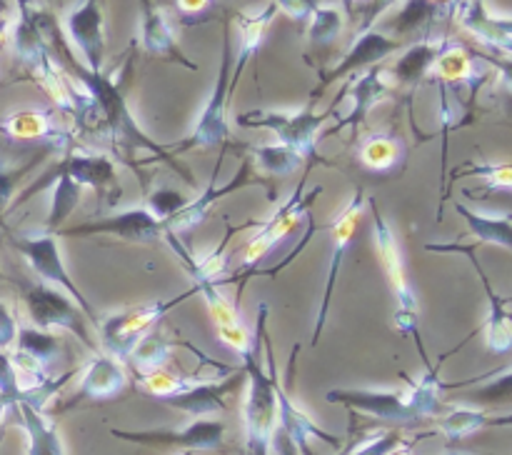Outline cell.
<instances>
[{
  "instance_id": "cell-14",
  "label": "cell",
  "mask_w": 512,
  "mask_h": 455,
  "mask_svg": "<svg viewBox=\"0 0 512 455\" xmlns=\"http://www.w3.org/2000/svg\"><path fill=\"white\" fill-rule=\"evenodd\" d=\"M243 380L245 375L238 373L233 378H225L223 383H213V380H208V383H185L178 393H170L160 400L170 408L183 410V413L195 415V418H205V415L225 410V398L235 393V388L243 385Z\"/></svg>"
},
{
  "instance_id": "cell-32",
  "label": "cell",
  "mask_w": 512,
  "mask_h": 455,
  "mask_svg": "<svg viewBox=\"0 0 512 455\" xmlns=\"http://www.w3.org/2000/svg\"><path fill=\"white\" fill-rule=\"evenodd\" d=\"M313 23H310V40L315 45H328L333 43L335 38L343 30V13L338 8H318L313 15Z\"/></svg>"
},
{
  "instance_id": "cell-9",
  "label": "cell",
  "mask_w": 512,
  "mask_h": 455,
  "mask_svg": "<svg viewBox=\"0 0 512 455\" xmlns=\"http://www.w3.org/2000/svg\"><path fill=\"white\" fill-rule=\"evenodd\" d=\"M230 25L225 23L223 30V63H220L218 83H215L213 98L205 105L203 115H200L198 125H195L193 135L185 140V148H215L223 145L228 138V120H225V105H228L230 95Z\"/></svg>"
},
{
  "instance_id": "cell-24",
  "label": "cell",
  "mask_w": 512,
  "mask_h": 455,
  "mask_svg": "<svg viewBox=\"0 0 512 455\" xmlns=\"http://www.w3.org/2000/svg\"><path fill=\"white\" fill-rule=\"evenodd\" d=\"M463 23L465 28L473 30L475 35H480V38L488 40V43L498 45L500 50H510V38H512L510 20L490 18L483 0H470V3L465 5Z\"/></svg>"
},
{
  "instance_id": "cell-21",
  "label": "cell",
  "mask_w": 512,
  "mask_h": 455,
  "mask_svg": "<svg viewBox=\"0 0 512 455\" xmlns=\"http://www.w3.org/2000/svg\"><path fill=\"white\" fill-rule=\"evenodd\" d=\"M143 3V45L150 55H158V58H168L173 63L185 65L190 70H198V65L193 60L185 58L180 53L178 43L173 38V30H170L165 15L155 8L150 0H140Z\"/></svg>"
},
{
  "instance_id": "cell-13",
  "label": "cell",
  "mask_w": 512,
  "mask_h": 455,
  "mask_svg": "<svg viewBox=\"0 0 512 455\" xmlns=\"http://www.w3.org/2000/svg\"><path fill=\"white\" fill-rule=\"evenodd\" d=\"M68 35L83 53L88 70L103 73L105 58V0H83L65 18Z\"/></svg>"
},
{
  "instance_id": "cell-31",
  "label": "cell",
  "mask_w": 512,
  "mask_h": 455,
  "mask_svg": "<svg viewBox=\"0 0 512 455\" xmlns=\"http://www.w3.org/2000/svg\"><path fill=\"white\" fill-rule=\"evenodd\" d=\"M253 160L260 170L283 178V175L295 173L305 163V155L295 153L285 145H263V148L253 150Z\"/></svg>"
},
{
  "instance_id": "cell-11",
  "label": "cell",
  "mask_w": 512,
  "mask_h": 455,
  "mask_svg": "<svg viewBox=\"0 0 512 455\" xmlns=\"http://www.w3.org/2000/svg\"><path fill=\"white\" fill-rule=\"evenodd\" d=\"M365 208V195L363 190L355 193V198L350 200L348 205L343 208V213L333 220L330 225V243H333V258H330V268H328V278H325V293H323V303H320V313H318V323H315V335H313V345L320 340V333L325 330V318H328L330 310V298H333L335 283H338L340 268H343V258L348 253V245L353 243L355 230H358L360 215H363Z\"/></svg>"
},
{
  "instance_id": "cell-6",
  "label": "cell",
  "mask_w": 512,
  "mask_h": 455,
  "mask_svg": "<svg viewBox=\"0 0 512 455\" xmlns=\"http://www.w3.org/2000/svg\"><path fill=\"white\" fill-rule=\"evenodd\" d=\"M73 70L78 73V78L85 83L88 93L93 95L95 105H98L100 113L105 115V120H108V125L115 130V133H120L123 138H128L133 145H145L148 150L158 153V158H168L170 163H173V158H170V155L165 153L158 143H153V140H150L148 135L138 128V125H135L133 115H130L128 105H125L123 93H120L118 85H115L108 75L93 73V70H83V68H78L75 63H73Z\"/></svg>"
},
{
  "instance_id": "cell-20",
  "label": "cell",
  "mask_w": 512,
  "mask_h": 455,
  "mask_svg": "<svg viewBox=\"0 0 512 455\" xmlns=\"http://www.w3.org/2000/svg\"><path fill=\"white\" fill-rule=\"evenodd\" d=\"M13 410H18V420L28 435V455H65L58 428L43 410L30 405L28 400H18Z\"/></svg>"
},
{
  "instance_id": "cell-42",
  "label": "cell",
  "mask_w": 512,
  "mask_h": 455,
  "mask_svg": "<svg viewBox=\"0 0 512 455\" xmlns=\"http://www.w3.org/2000/svg\"><path fill=\"white\" fill-rule=\"evenodd\" d=\"M0 280H8V275H5L3 270H0Z\"/></svg>"
},
{
  "instance_id": "cell-5",
  "label": "cell",
  "mask_w": 512,
  "mask_h": 455,
  "mask_svg": "<svg viewBox=\"0 0 512 455\" xmlns=\"http://www.w3.org/2000/svg\"><path fill=\"white\" fill-rule=\"evenodd\" d=\"M198 293V288H190L188 293L178 295V298L168 300V303H155L145 305V308L138 310H123V313H115L110 318H105L103 323L98 325L100 340H103V348L108 350L110 358L115 360H128L133 345L143 338L148 330H153V325L168 313L170 308H175L178 303H183L185 298Z\"/></svg>"
},
{
  "instance_id": "cell-38",
  "label": "cell",
  "mask_w": 512,
  "mask_h": 455,
  "mask_svg": "<svg viewBox=\"0 0 512 455\" xmlns=\"http://www.w3.org/2000/svg\"><path fill=\"white\" fill-rule=\"evenodd\" d=\"M15 335H18V323H15V315L10 313V308L5 303H0V353H8L15 343Z\"/></svg>"
},
{
  "instance_id": "cell-33",
  "label": "cell",
  "mask_w": 512,
  "mask_h": 455,
  "mask_svg": "<svg viewBox=\"0 0 512 455\" xmlns=\"http://www.w3.org/2000/svg\"><path fill=\"white\" fill-rule=\"evenodd\" d=\"M435 10H438V3H433V0H408V5L400 10V15L395 18V23H393L395 33L405 35V33H413V30L423 28V25L433 18Z\"/></svg>"
},
{
  "instance_id": "cell-25",
  "label": "cell",
  "mask_w": 512,
  "mask_h": 455,
  "mask_svg": "<svg viewBox=\"0 0 512 455\" xmlns=\"http://www.w3.org/2000/svg\"><path fill=\"white\" fill-rule=\"evenodd\" d=\"M173 358V343L165 338L160 330H148L138 343L130 350L128 360L140 370L143 375L155 373V370H163L165 365Z\"/></svg>"
},
{
  "instance_id": "cell-1",
  "label": "cell",
  "mask_w": 512,
  "mask_h": 455,
  "mask_svg": "<svg viewBox=\"0 0 512 455\" xmlns=\"http://www.w3.org/2000/svg\"><path fill=\"white\" fill-rule=\"evenodd\" d=\"M265 340V353H268L270 373H265L260 365L258 355H255V340L245 350H240V358L245 363V373H248V395H245V448L248 455H270L273 448V433L278 425V395H275V360L273 350H270L268 335Z\"/></svg>"
},
{
  "instance_id": "cell-23",
  "label": "cell",
  "mask_w": 512,
  "mask_h": 455,
  "mask_svg": "<svg viewBox=\"0 0 512 455\" xmlns=\"http://www.w3.org/2000/svg\"><path fill=\"white\" fill-rule=\"evenodd\" d=\"M428 250H435V253H443V250H455V253H465L473 258V253H470L465 245H438V243H430L425 245ZM475 268H478L480 278H483L485 283V290H488V298H490V305H493V313H490V323H488V345L490 350H495V353H508L510 345H512V330H510V315H508V300H500L498 295L493 293V288L488 285V278H485L483 268H480L478 260L473 258Z\"/></svg>"
},
{
  "instance_id": "cell-17",
  "label": "cell",
  "mask_w": 512,
  "mask_h": 455,
  "mask_svg": "<svg viewBox=\"0 0 512 455\" xmlns=\"http://www.w3.org/2000/svg\"><path fill=\"white\" fill-rule=\"evenodd\" d=\"M128 383V373L120 365V360L110 358V355H98L93 358V363L85 368L83 378H80L78 393L70 398V403H65L63 410L73 408V405L83 403V400H105L118 395L120 390Z\"/></svg>"
},
{
  "instance_id": "cell-28",
  "label": "cell",
  "mask_w": 512,
  "mask_h": 455,
  "mask_svg": "<svg viewBox=\"0 0 512 455\" xmlns=\"http://www.w3.org/2000/svg\"><path fill=\"white\" fill-rule=\"evenodd\" d=\"M383 75V68H373L368 75H363V78L355 83L353 110H350V115L338 125V128H345V125H353L355 128V125L363 123L365 115L370 113V108H373V105L383 98L385 90H388V85L383 83Z\"/></svg>"
},
{
  "instance_id": "cell-8",
  "label": "cell",
  "mask_w": 512,
  "mask_h": 455,
  "mask_svg": "<svg viewBox=\"0 0 512 455\" xmlns=\"http://www.w3.org/2000/svg\"><path fill=\"white\" fill-rule=\"evenodd\" d=\"M110 435L128 443L153 445V448H183V450H218L225 438V423L213 418H198L195 423L180 430H120L113 428Z\"/></svg>"
},
{
  "instance_id": "cell-3",
  "label": "cell",
  "mask_w": 512,
  "mask_h": 455,
  "mask_svg": "<svg viewBox=\"0 0 512 455\" xmlns=\"http://www.w3.org/2000/svg\"><path fill=\"white\" fill-rule=\"evenodd\" d=\"M13 245L18 248V253L28 260L30 268L43 278L45 285L50 288L63 290L68 298L75 300L80 310L85 313V318L93 320V328H98V313H95L93 305L88 303L83 293L78 290L75 280L68 275V268L63 263V255H60L58 238L55 235H28V238H10Z\"/></svg>"
},
{
  "instance_id": "cell-16",
  "label": "cell",
  "mask_w": 512,
  "mask_h": 455,
  "mask_svg": "<svg viewBox=\"0 0 512 455\" xmlns=\"http://www.w3.org/2000/svg\"><path fill=\"white\" fill-rule=\"evenodd\" d=\"M250 185H265L263 178H258V175L253 173V165L245 160L243 165L238 168V175H235L230 183H225L223 188H213V183H210V188H205V193L200 195L198 200H193V203L185 205L180 213H175L173 218L165 220L163 228L168 230V233H175V230H188V228H195V225L200 223V220L208 215V210L213 208L215 203H218L220 198H225V195H230L233 190H240V188H250Z\"/></svg>"
},
{
  "instance_id": "cell-43",
  "label": "cell",
  "mask_w": 512,
  "mask_h": 455,
  "mask_svg": "<svg viewBox=\"0 0 512 455\" xmlns=\"http://www.w3.org/2000/svg\"><path fill=\"white\" fill-rule=\"evenodd\" d=\"M448 455H463V453H458V450H453V453H448Z\"/></svg>"
},
{
  "instance_id": "cell-39",
  "label": "cell",
  "mask_w": 512,
  "mask_h": 455,
  "mask_svg": "<svg viewBox=\"0 0 512 455\" xmlns=\"http://www.w3.org/2000/svg\"><path fill=\"white\" fill-rule=\"evenodd\" d=\"M275 8H283L290 18L305 20L318 10V0H273Z\"/></svg>"
},
{
  "instance_id": "cell-34",
  "label": "cell",
  "mask_w": 512,
  "mask_h": 455,
  "mask_svg": "<svg viewBox=\"0 0 512 455\" xmlns=\"http://www.w3.org/2000/svg\"><path fill=\"white\" fill-rule=\"evenodd\" d=\"M188 205V198H185L180 190L175 188H158L153 195L148 198V205H145V210H148L153 218H158L160 223H165V220L173 218L175 213H180V210Z\"/></svg>"
},
{
  "instance_id": "cell-35",
  "label": "cell",
  "mask_w": 512,
  "mask_h": 455,
  "mask_svg": "<svg viewBox=\"0 0 512 455\" xmlns=\"http://www.w3.org/2000/svg\"><path fill=\"white\" fill-rule=\"evenodd\" d=\"M398 150L400 148L393 143V138H388V135H375V138H370L363 145V160L365 165H370L375 170L393 168L395 158H398Z\"/></svg>"
},
{
  "instance_id": "cell-36",
  "label": "cell",
  "mask_w": 512,
  "mask_h": 455,
  "mask_svg": "<svg viewBox=\"0 0 512 455\" xmlns=\"http://www.w3.org/2000/svg\"><path fill=\"white\" fill-rule=\"evenodd\" d=\"M403 445V440H400V433H380L375 435V438L365 440L363 445H358V450H350V453H343V455H390L395 453V450Z\"/></svg>"
},
{
  "instance_id": "cell-40",
  "label": "cell",
  "mask_w": 512,
  "mask_h": 455,
  "mask_svg": "<svg viewBox=\"0 0 512 455\" xmlns=\"http://www.w3.org/2000/svg\"><path fill=\"white\" fill-rule=\"evenodd\" d=\"M393 3L395 0H370V3L363 8V23H360V30H363V33L365 30H370V25H373L375 20H378Z\"/></svg>"
},
{
  "instance_id": "cell-10",
  "label": "cell",
  "mask_w": 512,
  "mask_h": 455,
  "mask_svg": "<svg viewBox=\"0 0 512 455\" xmlns=\"http://www.w3.org/2000/svg\"><path fill=\"white\" fill-rule=\"evenodd\" d=\"M328 403H340L350 410H360L388 423H418L420 415L410 403V395L398 390H368V388H338L325 393Z\"/></svg>"
},
{
  "instance_id": "cell-27",
  "label": "cell",
  "mask_w": 512,
  "mask_h": 455,
  "mask_svg": "<svg viewBox=\"0 0 512 455\" xmlns=\"http://www.w3.org/2000/svg\"><path fill=\"white\" fill-rule=\"evenodd\" d=\"M510 415L503 418H493L485 410L475 408H453L443 420H440V430L445 433L448 440H463L470 433H478L480 428H488V425H508Z\"/></svg>"
},
{
  "instance_id": "cell-18",
  "label": "cell",
  "mask_w": 512,
  "mask_h": 455,
  "mask_svg": "<svg viewBox=\"0 0 512 455\" xmlns=\"http://www.w3.org/2000/svg\"><path fill=\"white\" fill-rule=\"evenodd\" d=\"M303 188H305V180L298 185V190H295L293 198H290L288 203H285L283 208H280L278 213H275L273 218H270L268 223L260 228V233L255 235L253 240H250L248 250H245V265H250V263H255L258 258H263V255L273 248V243H278V240L288 233L290 225H295L298 215L305 213V210H308V205L313 203L320 193H323L320 188H315L313 195H308V200H303Z\"/></svg>"
},
{
  "instance_id": "cell-12",
  "label": "cell",
  "mask_w": 512,
  "mask_h": 455,
  "mask_svg": "<svg viewBox=\"0 0 512 455\" xmlns=\"http://www.w3.org/2000/svg\"><path fill=\"white\" fill-rule=\"evenodd\" d=\"M165 228L158 218L148 213L145 208H133L125 210V213L110 215L103 220H90V223L73 225V228H58L55 230V238L58 235H68V238H83V235H115V238L123 240H158L163 238Z\"/></svg>"
},
{
  "instance_id": "cell-22",
  "label": "cell",
  "mask_w": 512,
  "mask_h": 455,
  "mask_svg": "<svg viewBox=\"0 0 512 455\" xmlns=\"http://www.w3.org/2000/svg\"><path fill=\"white\" fill-rule=\"evenodd\" d=\"M55 180V188H53V198H50V213H48V235H53L55 230L60 228V225L68 220V215L73 213V208L78 205L80 195H83V185L78 183V180H73L70 175L60 173V170L50 168L48 173L43 175V178L38 180V183L33 185V188L28 190V193L23 195V200L28 198V195L38 193V190H43L45 185L53 183Z\"/></svg>"
},
{
  "instance_id": "cell-4",
  "label": "cell",
  "mask_w": 512,
  "mask_h": 455,
  "mask_svg": "<svg viewBox=\"0 0 512 455\" xmlns=\"http://www.w3.org/2000/svg\"><path fill=\"white\" fill-rule=\"evenodd\" d=\"M370 208H373V215H375V243H378L380 258H383L385 268H388V278H390V283H393L395 295H398V300H400V310H398V315H395V320H398V325L405 330V333H413L415 343H418L420 353H423L425 363H428L423 340H420V335H418V300H415L413 288H410V283H408V273H405V263H403V255H400L398 240H395L393 228H390V225L385 223L383 215H380L375 200H370ZM428 368H430V363H428Z\"/></svg>"
},
{
  "instance_id": "cell-15",
  "label": "cell",
  "mask_w": 512,
  "mask_h": 455,
  "mask_svg": "<svg viewBox=\"0 0 512 455\" xmlns=\"http://www.w3.org/2000/svg\"><path fill=\"white\" fill-rule=\"evenodd\" d=\"M400 48H403V40L388 38V35L378 33V30H365V33L358 38V43L353 45V50H350V53L340 60V65H335L330 73H323V78H320V85L315 93H323V90L328 88L333 80L343 78V75L355 73V70H360V68H368V65H378L380 60H385L388 55L398 53Z\"/></svg>"
},
{
  "instance_id": "cell-19",
  "label": "cell",
  "mask_w": 512,
  "mask_h": 455,
  "mask_svg": "<svg viewBox=\"0 0 512 455\" xmlns=\"http://www.w3.org/2000/svg\"><path fill=\"white\" fill-rule=\"evenodd\" d=\"M55 170L70 175L78 180L80 185H93L100 195L103 193H118V175H115L113 160L105 155H90V153H73L55 165Z\"/></svg>"
},
{
  "instance_id": "cell-2",
  "label": "cell",
  "mask_w": 512,
  "mask_h": 455,
  "mask_svg": "<svg viewBox=\"0 0 512 455\" xmlns=\"http://www.w3.org/2000/svg\"><path fill=\"white\" fill-rule=\"evenodd\" d=\"M23 298L35 328L48 330V333H53V328H63L68 330V333H73L85 348H95L93 335H90L88 323H85L83 318L85 313L75 305L73 298H68V295L63 293V290L50 288V285L45 283H35L25 288Z\"/></svg>"
},
{
  "instance_id": "cell-26",
  "label": "cell",
  "mask_w": 512,
  "mask_h": 455,
  "mask_svg": "<svg viewBox=\"0 0 512 455\" xmlns=\"http://www.w3.org/2000/svg\"><path fill=\"white\" fill-rule=\"evenodd\" d=\"M453 208L458 210V213L463 215L465 220H468L470 233L478 235L483 243H493V245H500V248L510 250V245H512V218H510V213H505V215H480V213H473V210L465 208V205H460V203H455Z\"/></svg>"
},
{
  "instance_id": "cell-7",
  "label": "cell",
  "mask_w": 512,
  "mask_h": 455,
  "mask_svg": "<svg viewBox=\"0 0 512 455\" xmlns=\"http://www.w3.org/2000/svg\"><path fill=\"white\" fill-rule=\"evenodd\" d=\"M333 115V108L328 113H313V110H300V113H270V110H255V113L238 115V123L245 128H268L280 138V145L295 150L300 155H313V160H320L315 155V135L323 128L325 120Z\"/></svg>"
},
{
  "instance_id": "cell-30",
  "label": "cell",
  "mask_w": 512,
  "mask_h": 455,
  "mask_svg": "<svg viewBox=\"0 0 512 455\" xmlns=\"http://www.w3.org/2000/svg\"><path fill=\"white\" fill-rule=\"evenodd\" d=\"M440 53H443V50L435 48V45L430 43L413 45V48L398 60V65H395V80H400V83L405 85H415L425 73H428V68L438 60Z\"/></svg>"
},
{
  "instance_id": "cell-37",
  "label": "cell",
  "mask_w": 512,
  "mask_h": 455,
  "mask_svg": "<svg viewBox=\"0 0 512 455\" xmlns=\"http://www.w3.org/2000/svg\"><path fill=\"white\" fill-rule=\"evenodd\" d=\"M25 170H28V165H25V168H3V165H0V213H3L10 205V200H13L18 180Z\"/></svg>"
},
{
  "instance_id": "cell-41",
  "label": "cell",
  "mask_w": 512,
  "mask_h": 455,
  "mask_svg": "<svg viewBox=\"0 0 512 455\" xmlns=\"http://www.w3.org/2000/svg\"><path fill=\"white\" fill-rule=\"evenodd\" d=\"M178 3H180V10L190 13V10H203L205 5H208V0H178Z\"/></svg>"
},
{
  "instance_id": "cell-29",
  "label": "cell",
  "mask_w": 512,
  "mask_h": 455,
  "mask_svg": "<svg viewBox=\"0 0 512 455\" xmlns=\"http://www.w3.org/2000/svg\"><path fill=\"white\" fill-rule=\"evenodd\" d=\"M15 345H18V353L38 360L40 365L53 363V360L60 355V340L55 338L53 333L40 328H18Z\"/></svg>"
}]
</instances>
